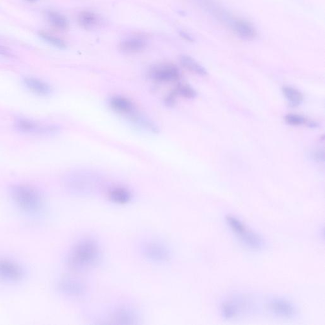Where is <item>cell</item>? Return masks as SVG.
<instances>
[{"mask_svg": "<svg viewBox=\"0 0 325 325\" xmlns=\"http://www.w3.org/2000/svg\"><path fill=\"white\" fill-rule=\"evenodd\" d=\"M102 254V248L97 239L84 237L72 246L67 256V264L74 271H89L100 264Z\"/></svg>", "mask_w": 325, "mask_h": 325, "instance_id": "6da1fadb", "label": "cell"}, {"mask_svg": "<svg viewBox=\"0 0 325 325\" xmlns=\"http://www.w3.org/2000/svg\"><path fill=\"white\" fill-rule=\"evenodd\" d=\"M10 196L16 205L28 214H38L43 209V197L32 186L25 184L13 186L10 188Z\"/></svg>", "mask_w": 325, "mask_h": 325, "instance_id": "7a4b0ae2", "label": "cell"}, {"mask_svg": "<svg viewBox=\"0 0 325 325\" xmlns=\"http://www.w3.org/2000/svg\"><path fill=\"white\" fill-rule=\"evenodd\" d=\"M226 222L230 230L245 247L254 250L264 249L265 243L262 237L249 229L236 217L228 215L226 217Z\"/></svg>", "mask_w": 325, "mask_h": 325, "instance_id": "3957f363", "label": "cell"}, {"mask_svg": "<svg viewBox=\"0 0 325 325\" xmlns=\"http://www.w3.org/2000/svg\"><path fill=\"white\" fill-rule=\"evenodd\" d=\"M140 252L146 260L153 263H166L172 258V252L168 245L157 239L142 242L140 244Z\"/></svg>", "mask_w": 325, "mask_h": 325, "instance_id": "277c9868", "label": "cell"}, {"mask_svg": "<svg viewBox=\"0 0 325 325\" xmlns=\"http://www.w3.org/2000/svg\"><path fill=\"white\" fill-rule=\"evenodd\" d=\"M15 129L20 132L36 135H53L58 132L59 128L53 125L39 124L27 118H19L15 120Z\"/></svg>", "mask_w": 325, "mask_h": 325, "instance_id": "5b68a950", "label": "cell"}, {"mask_svg": "<svg viewBox=\"0 0 325 325\" xmlns=\"http://www.w3.org/2000/svg\"><path fill=\"white\" fill-rule=\"evenodd\" d=\"M269 310L274 315L283 318L294 317L297 313L295 305L285 298L276 297L272 298L267 304Z\"/></svg>", "mask_w": 325, "mask_h": 325, "instance_id": "8992f818", "label": "cell"}, {"mask_svg": "<svg viewBox=\"0 0 325 325\" xmlns=\"http://www.w3.org/2000/svg\"><path fill=\"white\" fill-rule=\"evenodd\" d=\"M150 75L156 81L170 82L177 80L181 76V72L175 65L163 64L153 67L151 69Z\"/></svg>", "mask_w": 325, "mask_h": 325, "instance_id": "52a82bcc", "label": "cell"}, {"mask_svg": "<svg viewBox=\"0 0 325 325\" xmlns=\"http://www.w3.org/2000/svg\"><path fill=\"white\" fill-rule=\"evenodd\" d=\"M24 276L23 269L7 259H0V279L7 282H17Z\"/></svg>", "mask_w": 325, "mask_h": 325, "instance_id": "ba28073f", "label": "cell"}, {"mask_svg": "<svg viewBox=\"0 0 325 325\" xmlns=\"http://www.w3.org/2000/svg\"><path fill=\"white\" fill-rule=\"evenodd\" d=\"M58 289L64 295L80 297L84 295L86 287L80 281L71 278H63L58 283Z\"/></svg>", "mask_w": 325, "mask_h": 325, "instance_id": "9c48e42d", "label": "cell"}, {"mask_svg": "<svg viewBox=\"0 0 325 325\" xmlns=\"http://www.w3.org/2000/svg\"><path fill=\"white\" fill-rule=\"evenodd\" d=\"M247 306V303L244 302L243 298H236L226 300L222 304L221 315L226 320L233 319L239 316L244 310V307Z\"/></svg>", "mask_w": 325, "mask_h": 325, "instance_id": "30bf717a", "label": "cell"}, {"mask_svg": "<svg viewBox=\"0 0 325 325\" xmlns=\"http://www.w3.org/2000/svg\"><path fill=\"white\" fill-rule=\"evenodd\" d=\"M146 39L140 36H132L125 38L120 43V49L127 54L142 51L147 46Z\"/></svg>", "mask_w": 325, "mask_h": 325, "instance_id": "8fae6325", "label": "cell"}, {"mask_svg": "<svg viewBox=\"0 0 325 325\" xmlns=\"http://www.w3.org/2000/svg\"><path fill=\"white\" fill-rule=\"evenodd\" d=\"M232 30L240 38L250 40L256 38L257 31L251 23L243 19H234L232 21Z\"/></svg>", "mask_w": 325, "mask_h": 325, "instance_id": "7c38bea8", "label": "cell"}, {"mask_svg": "<svg viewBox=\"0 0 325 325\" xmlns=\"http://www.w3.org/2000/svg\"><path fill=\"white\" fill-rule=\"evenodd\" d=\"M114 320L122 324H133L137 320V315L133 309L128 307H121L113 313Z\"/></svg>", "mask_w": 325, "mask_h": 325, "instance_id": "4fadbf2b", "label": "cell"}, {"mask_svg": "<svg viewBox=\"0 0 325 325\" xmlns=\"http://www.w3.org/2000/svg\"><path fill=\"white\" fill-rule=\"evenodd\" d=\"M24 84L34 93L39 96H48L51 93L52 89L48 83L39 79L26 78L24 79Z\"/></svg>", "mask_w": 325, "mask_h": 325, "instance_id": "5bb4252c", "label": "cell"}, {"mask_svg": "<svg viewBox=\"0 0 325 325\" xmlns=\"http://www.w3.org/2000/svg\"><path fill=\"white\" fill-rule=\"evenodd\" d=\"M78 21L81 27L85 30H92L99 26V16L91 11H83L78 15Z\"/></svg>", "mask_w": 325, "mask_h": 325, "instance_id": "9a60e30c", "label": "cell"}, {"mask_svg": "<svg viewBox=\"0 0 325 325\" xmlns=\"http://www.w3.org/2000/svg\"><path fill=\"white\" fill-rule=\"evenodd\" d=\"M110 104L114 110L120 113L132 114L133 113V105L128 98L124 97H113L110 101Z\"/></svg>", "mask_w": 325, "mask_h": 325, "instance_id": "2e32d148", "label": "cell"}, {"mask_svg": "<svg viewBox=\"0 0 325 325\" xmlns=\"http://www.w3.org/2000/svg\"><path fill=\"white\" fill-rule=\"evenodd\" d=\"M180 62L182 66L195 74L201 76H206L208 74L205 68L192 57L183 55L180 58Z\"/></svg>", "mask_w": 325, "mask_h": 325, "instance_id": "e0dca14e", "label": "cell"}, {"mask_svg": "<svg viewBox=\"0 0 325 325\" xmlns=\"http://www.w3.org/2000/svg\"><path fill=\"white\" fill-rule=\"evenodd\" d=\"M109 197L114 203L125 204L130 201L131 195L126 188L118 187V188L112 189L109 192Z\"/></svg>", "mask_w": 325, "mask_h": 325, "instance_id": "ac0fdd59", "label": "cell"}, {"mask_svg": "<svg viewBox=\"0 0 325 325\" xmlns=\"http://www.w3.org/2000/svg\"><path fill=\"white\" fill-rule=\"evenodd\" d=\"M282 92L285 98H287L289 104L293 107H297L303 102V96L298 90L291 86H284L282 88Z\"/></svg>", "mask_w": 325, "mask_h": 325, "instance_id": "d6986e66", "label": "cell"}, {"mask_svg": "<svg viewBox=\"0 0 325 325\" xmlns=\"http://www.w3.org/2000/svg\"><path fill=\"white\" fill-rule=\"evenodd\" d=\"M47 18L50 23L57 29L65 30L69 26L67 19L58 12L50 11L47 13Z\"/></svg>", "mask_w": 325, "mask_h": 325, "instance_id": "ffe728a7", "label": "cell"}, {"mask_svg": "<svg viewBox=\"0 0 325 325\" xmlns=\"http://www.w3.org/2000/svg\"><path fill=\"white\" fill-rule=\"evenodd\" d=\"M174 91L177 96H181L184 98H189V99L195 98L197 96L196 91L188 84L178 85Z\"/></svg>", "mask_w": 325, "mask_h": 325, "instance_id": "44dd1931", "label": "cell"}, {"mask_svg": "<svg viewBox=\"0 0 325 325\" xmlns=\"http://www.w3.org/2000/svg\"><path fill=\"white\" fill-rule=\"evenodd\" d=\"M39 36L44 40L50 43V45L54 46L55 47L58 48L59 49H65L66 48V45H65V43L64 42L62 39L52 36V35L41 32L39 33Z\"/></svg>", "mask_w": 325, "mask_h": 325, "instance_id": "7402d4cb", "label": "cell"}, {"mask_svg": "<svg viewBox=\"0 0 325 325\" xmlns=\"http://www.w3.org/2000/svg\"><path fill=\"white\" fill-rule=\"evenodd\" d=\"M285 122L292 126H299L306 124L307 120L304 116L295 115V114H289L285 118Z\"/></svg>", "mask_w": 325, "mask_h": 325, "instance_id": "603a6c76", "label": "cell"}, {"mask_svg": "<svg viewBox=\"0 0 325 325\" xmlns=\"http://www.w3.org/2000/svg\"><path fill=\"white\" fill-rule=\"evenodd\" d=\"M177 96V95L176 93H175V91L171 92V93L169 94L168 96H166L165 100H164L165 104L168 105L169 107L173 106V105H175V98H176Z\"/></svg>", "mask_w": 325, "mask_h": 325, "instance_id": "cb8c5ba5", "label": "cell"}, {"mask_svg": "<svg viewBox=\"0 0 325 325\" xmlns=\"http://www.w3.org/2000/svg\"><path fill=\"white\" fill-rule=\"evenodd\" d=\"M314 157H315V159L316 158V160H322V161H324V151H318L317 152H316L315 154H314Z\"/></svg>", "mask_w": 325, "mask_h": 325, "instance_id": "d4e9b609", "label": "cell"}, {"mask_svg": "<svg viewBox=\"0 0 325 325\" xmlns=\"http://www.w3.org/2000/svg\"><path fill=\"white\" fill-rule=\"evenodd\" d=\"M181 35L182 37H183V38L186 40L188 41H193V38L192 37L190 36V34H188V33H186L185 32H181Z\"/></svg>", "mask_w": 325, "mask_h": 325, "instance_id": "484cf974", "label": "cell"}]
</instances>
